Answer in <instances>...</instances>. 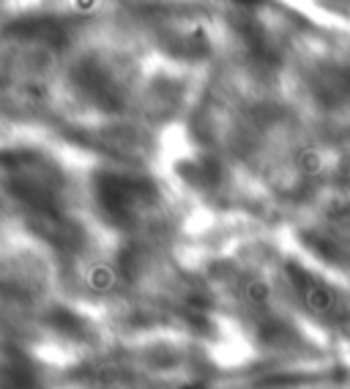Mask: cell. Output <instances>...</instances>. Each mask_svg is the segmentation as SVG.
Returning <instances> with one entry per match:
<instances>
[{
  "mask_svg": "<svg viewBox=\"0 0 350 389\" xmlns=\"http://www.w3.org/2000/svg\"><path fill=\"white\" fill-rule=\"evenodd\" d=\"M290 283L296 285L304 307H309V313H315L320 318H328V321L342 318V302L326 283L309 277L304 269H296V266L290 269Z\"/></svg>",
  "mask_w": 350,
  "mask_h": 389,
  "instance_id": "obj_1",
  "label": "cell"
},
{
  "mask_svg": "<svg viewBox=\"0 0 350 389\" xmlns=\"http://www.w3.org/2000/svg\"><path fill=\"white\" fill-rule=\"evenodd\" d=\"M36 376L31 365L20 354H6L0 357V389H33Z\"/></svg>",
  "mask_w": 350,
  "mask_h": 389,
  "instance_id": "obj_2",
  "label": "cell"
}]
</instances>
